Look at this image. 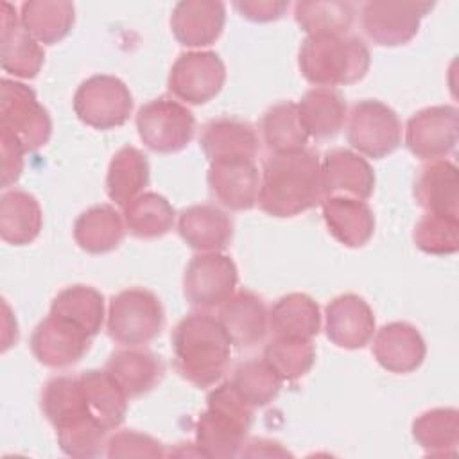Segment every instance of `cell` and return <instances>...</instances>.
<instances>
[{
    "label": "cell",
    "mask_w": 459,
    "mask_h": 459,
    "mask_svg": "<svg viewBox=\"0 0 459 459\" xmlns=\"http://www.w3.org/2000/svg\"><path fill=\"white\" fill-rule=\"evenodd\" d=\"M326 337L344 350L364 348L375 333V316L368 301L346 292L335 296L325 308Z\"/></svg>",
    "instance_id": "2e32d148"
},
{
    "label": "cell",
    "mask_w": 459,
    "mask_h": 459,
    "mask_svg": "<svg viewBox=\"0 0 459 459\" xmlns=\"http://www.w3.org/2000/svg\"><path fill=\"white\" fill-rule=\"evenodd\" d=\"M50 312L70 319L95 337L104 323V296L90 285H70L56 294Z\"/></svg>",
    "instance_id": "74e56055"
},
{
    "label": "cell",
    "mask_w": 459,
    "mask_h": 459,
    "mask_svg": "<svg viewBox=\"0 0 459 459\" xmlns=\"http://www.w3.org/2000/svg\"><path fill=\"white\" fill-rule=\"evenodd\" d=\"M253 423V407L233 385L222 382L206 396V409L195 421V448L204 457H235L240 454Z\"/></svg>",
    "instance_id": "277c9868"
},
{
    "label": "cell",
    "mask_w": 459,
    "mask_h": 459,
    "mask_svg": "<svg viewBox=\"0 0 459 459\" xmlns=\"http://www.w3.org/2000/svg\"><path fill=\"white\" fill-rule=\"evenodd\" d=\"M412 437L429 455H452L459 443V411L436 407L412 421Z\"/></svg>",
    "instance_id": "8d00e7d4"
},
{
    "label": "cell",
    "mask_w": 459,
    "mask_h": 459,
    "mask_svg": "<svg viewBox=\"0 0 459 459\" xmlns=\"http://www.w3.org/2000/svg\"><path fill=\"white\" fill-rule=\"evenodd\" d=\"M237 281L238 271L231 256L199 253L185 267L183 294L195 308H215L233 296Z\"/></svg>",
    "instance_id": "8fae6325"
},
{
    "label": "cell",
    "mask_w": 459,
    "mask_h": 459,
    "mask_svg": "<svg viewBox=\"0 0 459 459\" xmlns=\"http://www.w3.org/2000/svg\"><path fill=\"white\" fill-rule=\"evenodd\" d=\"M226 68L219 54L212 50L183 52L174 61L167 86L169 91L186 104H204L224 86Z\"/></svg>",
    "instance_id": "7c38bea8"
},
{
    "label": "cell",
    "mask_w": 459,
    "mask_h": 459,
    "mask_svg": "<svg viewBox=\"0 0 459 459\" xmlns=\"http://www.w3.org/2000/svg\"><path fill=\"white\" fill-rule=\"evenodd\" d=\"M264 360L283 382H294L310 371L316 360V350L310 341L273 337L264 348Z\"/></svg>",
    "instance_id": "60d3db41"
},
{
    "label": "cell",
    "mask_w": 459,
    "mask_h": 459,
    "mask_svg": "<svg viewBox=\"0 0 459 459\" xmlns=\"http://www.w3.org/2000/svg\"><path fill=\"white\" fill-rule=\"evenodd\" d=\"M91 335L57 314H48L30 335L34 359L47 368H68L77 364L91 344Z\"/></svg>",
    "instance_id": "5bb4252c"
},
{
    "label": "cell",
    "mask_w": 459,
    "mask_h": 459,
    "mask_svg": "<svg viewBox=\"0 0 459 459\" xmlns=\"http://www.w3.org/2000/svg\"><path fill=\"white\" fill-rule=\"evenodd\" d=\"M165 325V310L160 298L143 287L124 289L108 307V335L127 348L142 346L160 335Z\"/></svg>",
    "instance_id": "5b68a950"
},
{
    "label": "cell",
    "mask_w": 459,
    "mask_h": 459,
    "mask_svg": "<svg viewBox=\"0 0 459 459\" xmlns=\"http://www.w3.org/2000/svg\"><path fill=\"white\" fill-rule=\"evenodd\" d=\"M269 328L274 337L312 341L321 328L319 305L303 292L285 294L269 310Z\"/></svg>",
    "instance_id": "f1b7e54d"
},
{
    "label": "cell",
    "mask_w": 459,
    "mask_h": 459,
    "mask_svg": "<svg viewBox=\"0 0 459 459\" xmlns=\"http://www.w3.org/2000/svg\"><path fill=\"white\" fill-rule=\"evenodd\" d=\"M432 9L434 2L371 0L360 7V25L373 43L398 47L418 34L423 16Z\"/></svg>",
    "instance_id": "30bf717a"
},
{
    "label": "cell",
    "mask_w": 459,
    "mask_h": 459,
    "mask_svg": "<svg viewBox=\"0 0 459 459\" xmlns=\"http://www.w3.org/2000/svg\"><path fill=\"white\" fill-rule=\"evenodd\" d=\"M199 145L206 160H255L260 151V140L253 126L235 117H221L203 126Z\"/></svg>",
    "instance_id": "603a6c76"
},
{
    "label": "cell",
    "mask_w": 459,
    "mask_h": 459,
    "mask_svg": "<svg viewBox=\"0 0 459 459\" xmlns=\"http://www.w3.org/2000/svg\"><path fill=\"white\" fill-rule=\"evenodd\" d=\"M178 233L195 251L221 253L233 238V221L215 204H192L179 213Z\"/></svg>",
    "instance_id": "44dd1931"
},
{
    "label": "cell",
    "mask_w": 459,
    "mask_h": 459,
    "mask_svg": "<svg viewBox=\"0 0 459 459\" xmlns=\"http://www.w3.org/2000/svg\"><path fill=\"white\" fill-rule=\"evenodd\" d=\"M371 351L384 369L405 375L423 364L427 346L416 326L405 321H393L377 330Z\"/></svg>",
    "instance_id": "d6986e66"
},
{
    "label": "cell",
    "mask_w": 459,
    "mask_h": 459,
    "mask_svg": "<svg viewBox=\"0 0 459 459\" xmlns=\"http://www.w3.org/2000/svg\"><path fill=\"white\" fill-rule=\"evenodd\" d=\"M206 181L212 197L230 210H251L258 203L260 172L255 160L212 161Z\"/></svg>",
    "instance_id": "9a60e30c"
},
{
    "label": "cell",
    "mask_w": 459,
    "mask_h": 459,
    "mask_svg": "<svg viewBox=\"0 0 459 459\" xmlns=\"http://www.w3.org/2000/svg\"><path fill=\"white\" fill-rule=\"evenodd\" d=\"M230 384L246 403L256 409L271 403L278 396L283 380L264 359H253L235 368Z\"/></svg>",
    "instance_id": "ab89813d"
},
{
    "label": "cell",
    "mask_w": 459,
    "mask_h": 459,
    "mask_svg": "<svg viewBox=\"0 0 459 459\" xmlns=\"http://www.w3.org/2000/svg\"><path fill=\"white\" fill-rule=\"evenodd\" d=\"M459 111L439 104L416 111L405 126V145L420 160H445L457 145Z\"/></svg>",
    "instance_id": "4fadbf2b"
},
{
    "label": "cell",
    "mask_w": 459,
    "mask_h": 459,
    "mask_svg": "<svg viewBox=\"0 0 459 459\" xmlns=\"http://www.w3.org/2000/svg\"><path fill=\"white\" fill-rule=\"evenodd\" d=\"M321 208L328 231L346 247H362L373 237L375 215L366 201L330 195L321 201Z\"/></svg>",
    "instance_id": "484cf974"
},
{
    "label": "cell",
    "mask_w": 459,
    "mask_h": 459,
    "mask_svg": "<svg viewBox=\"0 0 459 459\" xmlns=\"http://www.w3.org/2000/svg\"><path fill=\"white\" fill-rule=\"evenodd\" d=\"M138 136L154 152L170 154L185 149L194 138V113L172 97L145 102L136 113Z\"/></svg>",
    "instance_id": "ba28073f"
},
{
    "label": "cell",
    "mask_w": 459,
    "mask_h": 459,
    "mask_svg": "<svg viewBox=\"0 0 459 459\" xmlns=\"http://www.w3.org/2000/svg\"><path fill=\"white\" fill-rule=\"evenodd\" d=\"M91 418L104 429L115 430L127 412V394L106 369H88L79 375Z\"/></svg>",
    "instance_id": "f546056e"
},
{
    "label": "cell",
    "mask_w": 459,
    "mask_h": 459,
    "mask_svg": "<svg viewBox=\"0 0 459 459\" xmlns=\"http://www.w3.org/2000/svg\"><path fill=\"white\" fill-rule=\"evenodd\" d=\"M323 201L321 160L312 149L271 154L260 172L258 206L271 217H294Z\"/></svg>",
    "instance_id": "6da1fadb"
},
{
    "label": "cell",
    "mask_w": 459,
    "mask_h": 459,
    "mask_svg": "<svg viewBox=\"0 0 459 459\" xmlns=\"http://www.w3.org/2000/svg\"><path fill=\"white\" fill-rule=\"evenodd\" d=\"M25 147L7 131L0 129V158H2V186L7 188L18 181L23 170Z\"/></svg>",
    "instance_id": "f6af8a7d"
},
{
    "label": "cell",
    "mask_w": 459,
    "mask_h": 459,
    "mask_svg": "<svg viewBox=\"0 0 459 459\" xmlns=\"http://www.w3.org/2000/svg\"><path fill=\"white\" fill-rule=\"evenodd\" d=\"M414 199L425 213L457 217L459 176L457 167L448 160L427 161L414 178Z\"/></svg>",
    "instance_id": "d4e9b609"
},
{
    "label": "cell",
    "mask_w": 459,
    "mask_h": 459,
    "mask_svg": "<svg viewBox=\"0 0 459 459\" xmlns=\"http://www.w3.org/2000/svg\"><path fill=\"white\" fill-rule=\"evenodd\" d=\"M124 235V217L111 204L90 206L74 222L75 244L91 255L113 251L120 246Z\"/></svg>",
    "instance_id": "4dcf8cb0"
},
{
    "label": "cell",
    "mask_w": 459,
    "mask_h": 459,
    "mask_svg": "<svg viewBox=\"0 0 459 459\" xmlns=\"http://www.w3.org/2000/svg\"><path fill=\"white\" fill-rule=\"evenodd\" d=\"M226 5L215 0H181L170 13V30L185 47H208L222 34Z\"/></svg>",
    "instance_id": "ffe728a7"
},
{
    "label": "cell",
    "mask_w": 459,
    "mask_h": 459,
    "mask_svg": "<svg viewBox=\"0 0 459 459\" xmlns=\"http://www.w3.org/2000/svg\"><path fill=\"white\" fill-rule=\"evenodd\" d=\"M0 47L4 72L22 79H32L41 70L45 52L39 41L22 25L20 14H16L9 2L0 4Z\"/></svg>",
    "instance_id": "ac0fdd59"
},
{
    "label": "cell",
    "mask_w": 459,
    "mask_h": 459,
    "mask_svg": "<svg viewBox=\"0 0 459 459\" xmlns=\"http://www.w3.org/2000/svg\"><path fill=\"white\" fill-rule=\"evenodd\" d=\"M151 167L147 156L133 147L126 145L118 149L108 167L106 194L120 208H126L142 190L149 185Z\"/></svg>",
    "instance_id": "1f68e13d"
},
{
    "label": "cell",
    "mask_w": 459,
    "mask_h": 459,
    "mask_svg": "<svg viewBox=\"0 0 459 459\" xmlns=\"http://www.w3.org/2000/svg\"><path fill=\"white\" fill-rule=\"evenodd\" d=\"M39 403L45 418L56 429V432H63L84 423H97L88 411L79 377L59 375L50 378L41 389Z\"/></svg>",
    "instance_id": "cb8c5ba5"
},
{
    "label": "cell",
    "mask_w": 459,
    "mask_h": 459,
    "mask_svg": "<svg viewBox=\"0 0 459 459\" xmlns=\"http://www.w3.org/2000/svg\"><path fill=\"white\" fill-rule=\"evenodd\" d=\"M294 20L307 36H342L353 25L355 5L351 2H296Z\"/></svg>",
    "instance_id": "f35d334b"
},
{
    "label": "cell",
    "mask_w": 459,
    "mask_h": 459,
    "mask_svg": "<svg viewBox=\"0 0 459 459\" xmlns=\"http://www.w3.org/2000/svg\"><path fill=\"white\" fill-rule=\"evenodd\" d=\"M74 113L93 129H115L124 126L133 113V95L127 84L115 75H91L74 93Z\"/></svg>",
    "instance_id": "8992f818"
},
{
    "label": "cell",
    "mask_w": 459,
    "mask_h": 459,
    "mask_svg": "<svg viewBox=\"0 0 459 459\" xmlns=\"http://www.w3.org/2000/svg\"><path fill=\"white\" fill-rule=\"evenodd\" d=\"M412 238L423 253L436 256L454 255L459 247V217L425 213L416 222Z\"/></svg>",
    "instance_id": "b9f144b4"
},
{
    "label": "cell",
    "mask_w": 459,
    "mask_h": 459,
    "mask_svg": "<svg viewBox=\"0 0 459 459\" xmlns=\"http://www.w3.org/2000/svg\"><path fill=\"white\" fill-rule=\"evenodd\" d=\"M20 22L34 39L54 45L72 30L75 7L68 0H29L20 7Z\"/></svg>",
    "instance_id": "836d02e7"
},
{
    "label": "cell",
    "mask_w": 459,
    "mask_h": 459,
    "mask_svg": "<svg viewBox=\"0 0 459 459\" xmlns=\"http://www.w3.org/2000/svg\"><path fill=\"white\" fill-rule=\"evenodd\" d=\"M238 455L246 457H276V455H290L278 441L255 437L249 441H244L242 450Z\"/></svg>",
    "instance_id": "7dc6e473"
},
{
    "label": "cell",
    "mask_w": 459,
    "mask_h": 459,
    "mask_svg": "<svg viewBox=\"0 0 459 459\" xmlns=\"http://www.w3.org/2000/svg\"><path fill=\"white\" fill-rule=\"evenodd\" d=\"M323 199L330 195H348L366 201L375 190L373 167L359 152L350 149H332L321 161Z\"/></svg>",
    "instance_id": "e0dca14e"
},
{
    "label": "cell",
    "mask_w": 459,
    "mask_h": 459,
    "mask_svg": "<svg viewBox=\"0 0 459 459\" xmlns=\"http://www.w3.org/2000/svg\"><path fill=\"white\" fill-rule=\"evenodd\" d=\"M106 455L115 457H165L163 445L149 434L136 430L115 432L106 441Z\"/></svg>",
    "instance_id": "ee69618b"
},
{
    "label": "cell",
    "mask_w": 459,
    "mask_h": 459,
    "mask_svg": "<svg viewBox=\"0 0 459 459\" xmlns=\"http://www.w3.org/2000/svg\"><path fill=\"white\" fill-rule=\"evenodd\" d=\"M233 7L240 13V16L251 22H274L285 14L289 9V2L278 0H242L235 2Z\"/></svg>",
    "instance_id": "bcb514c9"
},
{
    "label": "cell",
    "mask_w": 459,
    "mask_h": 459,
    "mask_svg": "<svg viewBox=\"0 0 459 459\" xmlns=\"http://www.w3.org/2000/svg\"><path fill=\"white\" fill-rule=\"evenodd\" d=\"M170 342L174 366L186 382L210 387L222 378L233 342L219 317L203 310L185 316L174 326Z\"/></svg>",
    "instance_id": "7a4b0ae2"
},
{
    "label": "cell",
    "mask_w": 459,
    "mask_h": 459,
    "mask_svg": "<svg viewBox=\"0 0 459 459\" xmlns=\"http://www.w3.org/2000/svg\"><path fill=\"white\" fill-rule=\"evenodd\" d=\"M106 434L100 425L97 423H84L63 432H56L59 448L72 457H97L102 454V448L106 446Z\"/></svg>",
    "instance_id": "7bdbcfd3"
},
{
    "label": "cell",
    "mask_w": 459,
    "mask_h": 459,
    "mask_svg": "<svg viewBox=\"0 0 459 459\" xmlns=\"http://www.w3.org/2000/svg\"><path fill=\"white\" fill-rule=\"evenodd\" d=\"M369 50L359 36L317 34L307 36L298 52L301 75L316 86H348L366 77Z\"/></svg>",
    "instance_id": "3957f363"
},
{
    "label": "cell",
    "mask_w": 459,
    "mask_h": 459,
    "mask_svg": "<svg viewBox=\"0 0 459 459\" xmlns=\"http://www.w3.org/2000/svg\"><path fill=\"white\" fill-rule=\"evenodd\" d=\"M124 389L127 398H138L152 391L165 375L161 357L136 346L115 351L104 368Z\"/></svg>",
    "instance_id": "4316f807"
},
{
    "label": "cell",
    "mask_w": 459,
    "mask_h": 459,
    "mask_svg": "<svg viewBox=\"0 0 459 459\" xmlns=\"http://www.w3.org/2000/svg\"><path fill=\"white\" fill-rule=\"evenodd\" d=\"M260 134L271 154L296 152L305 149L308 142V134L298 117V106L292 100L276 102L264 111Z\"/></svg>",
    "instance_id": "e575fe53"
},
{
    "label": "cell",
    "mask_w": 459,
    "mask_h": 459,
    "mask_svg": "<svg viewBox=\"0 0 459 459\" xmlns=\"http://www.w3.org/2000/svg\"><path fill=\"white\" fill-rule=\"evenodd\" d=\"M43 213L38 199L25 190H7L0 197V237L7 244H30L41 231Z\"/></svg>",
    "instance_id": "d6a6232c"
},
{
    "label": "cell",
    "mask_w": 459,
    "mask_h": 459,
    "mask_svg": "<svg viewBox=\"0 0 459 459\" xmlns=\"http://www.w3.org/2000/svg\"><path fill=\"white\" fill-rule=\"evenodd\" d=\"M217 317L231 342L238 348H253L260 344L269 328L265 301L246 289L233 292V296L219 307Z\"/></svg>",
    "instance_id": "7402d4cb"
},
{
    "label": "cell",
    "mask_w": 459,
    "mask_h": 459,
    "mask_svg": "<svg viewBox=\"0 0 459 459\" xmlns=\"http://www.w3.org/2000/svg\"><path fill=\"white\" fill-rule=\"evenodd\" d=\"M126 230L136 238H160L167 235L176 221V212L167 197L143 192L124 208Z\"/></svg>",
    "instance_id": "d590c367"
},
{
    "label": "cell",
    "mask_w": 459,
    "mask_h": 459,
    "mask_svg": "<svg viewBox=\"0 0 459 459\" xmlns=\"http://www.w3.org/2000/svg\"><path fill=\"white\" fill-rule=\"evenodd\" d=\"M0 129L11 133L25 151H36L50 140L52 120L30 86L4 77L0 86Z\"/></svg>",
    "instance_id": "52a82bcc"
},
{
    "label": "cell",
    "mask_w": 459,
    "mask_h": 459,
    "mask_svg": "<svg viewBox=\"0 0 459 459\" xmlns=\"http://www.w3.org/2000/svg\"><path fill=\"white\" fill-rule=\"evenodd\" d=\"M346 140L359 154L373 160L385 158L402 143L400 118L393 108L380 100H359L350 109Z\"/></svg>",
    "instance_id": "9c48e42d"
},
{
    "label": "cell",
    "mask_w": 459,
    "mask_h": 459,
    "mask_svg": "<svg viewBox=\"0 0 459 459\" xmlns=\"http://www.w3.org/2000/svg\"><path fill=\"white\" fill-rule=\"evenodd\" d=\"M296 106L303 129L316 140L333 138L346 122V100L335 88L316 86Z\"/></svg>",
    "instance_id": "83f0119b"
}]
</instances>
